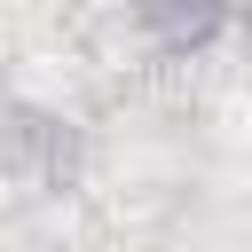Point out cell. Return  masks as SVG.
Here are the masks:
<instances>
[{"mask_svg":"<svg viewBox=\"0 0 252 252\" xmlns=\"http://www.w3.org/2000/svg\"><path fill=\"white\" fill-rule=\"evenodd\" d=\"M134 32L158 55H205L228 32V0H134Z\"/></svg>","mask_w":252,"mask_h":252,"instance_id":"6da1fadb","label":"cell"},{"mask_svg":"<svg viewBox=\"0 0 252 252\" xmlns=\"http://www.w3.org/2000/svg\"><path fill=\"white\" fill-rule=\"evenodd\" d=\"M244 32H252V0H244Z\"/></svg>","mask_w":252,"mask_h":252,"instance_id":"7a4b0ae2","label":"cell"}]
</instances>
